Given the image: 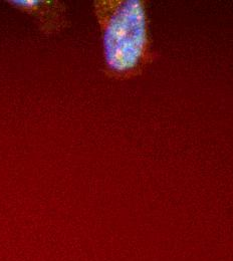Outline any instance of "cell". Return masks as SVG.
Masks as SVG:
<instances>
[{"mask_svg": "<svg viewBox=\"0 0 233 261\" xmlns=\"http://www.w3.org/2000/svg\"><path fill=\"white\" fill-rule=\"evenodd\" d=\"M8 3L38 18L41 30L47 34L61 31L66 22L64 5L58 1L10 0Z\"/></svg>", "mask_w": 233, "mask_h": 261, "instance_id": "7a4b0ae2", "label": "cell"}, {"mask_svg": "<svg viewBox=\"0 0 233 261\" xmlns=\"http://www.w3.org/2000/svg\"><path fill=\"white\" fill-rule=\"evenodd\" d=\"M94 7L107 73L118 80L142 73L155 60L145 1L99 0Z\"/></svg>", "mask_w": 233, "mask_h": 261, "instance_id": "6da1fadb", "label": "cell"}]
</instances>
